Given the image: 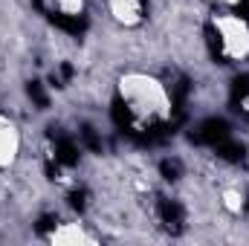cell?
Returning a JSON list of instances; mask_svg holds the SVG:
<instances>
[{
  "label": "cell",
  "instance_id": "obj_2",
  "mask_svg": "<svg viewBox=\"0 0 249 246\" xmlns=\"http://www.w3.org/2000/svg\"><path fill=\"white\" fill-rule=\"evenodd\" d=\"M209 26L214 32L217 50L226 61H247L249 58V20L232 9H214L209 18Z\"/></svg>",
  "mask_w": 249,
  "mask_h": 246
},
{
  "label": "cell",
  "instance_id": "obj_5",
  "mask_svg": "<svg viewBox=\"0 0 249 246\" xmlns=\"http://www.w3.org/2000/svg\"><path fill=\"white\" fill-rule=\"evenodd\" d=\"M47 241L55 246H90L99 244V238L78 220H70V223H58L55 229H50Z\"/></svg>",
  "mask_w": 249,
  "mask_h": 246
},
{
  "label": "cell",
  "instance_id": "obj_1",
  "mask_svg": "<svg viewBox=\"0 0 249 246\" xmlns=\"http://www.w3.org/2000/svg\"><path fill=\"white\" fill-rule=\"evenodd\" d=\"M116 99L136 127H160L174 116L165 81L145 70H127L116 78Z\"/></svg>",
  "mask_w": 249,
  "mask_h": 246
},
{
  "label": "cell",
  "instance_id": "obj_7",
  "mask_svg": "<svg viewBox=\"0 0 249 246\" xmlns=\"http://www.w3.org/2000/svg\"><path fill=\"white\" fill-rule=\"evenodd\" d=\"M53 6H55V12L64 15V18H78V15H84L87 0H53Z\"/></svg>",
  "mask_w": 249,
  "mask_h": 246
},
{
  "label": "cell",
  "instance_id": "obj_8",
  "mask_svg": "<svg viewBox=\"0 0 249 246\" xmlns=\"http://www.w3.org/2000/svg\"><path fill=\"white\" fill-rule=\"evenodd\" d=\"M203 3H209V6H214V9H235V6H241L244 0H203Z\"/></svg>",
  "mask_w": 249,
  "mask_h": 246
},
{
  "label": "cell",
  "instance_id": "obj_6",
  "mask_svg": "<svg viewBox=\"0 0 249 246\" xmlns=\"http://www.w3.org/2000/svg\"><path fill=\"white\" fill-rule=\"evenodd\" d=\"M220 206L226 209V214H244L247 209V194L238 188V185H223L220 188Z\"/></svg>",
  "mask_w": 249,
  "mask_h": 246
},
{
  "label": "cell",
  "instance_id": "obj_3",
  "mask_svg": "<svg viewBox=\"0 0 249 246\" xmlns=\"http://www.w3.org/2000/svg\"><path fill=\"white\" fill-rule=\"evenodd\" d=\"M20 151H23L20 124L12 116L0 113V171H12L20 159Z\"/></svg>",
  "mask_w": 249,
  "mask_h": 246
},
{
  "label": "cell",
  "instance_id": "obj_4",
  "mask_svg": "<svg viewBox=\"0 0 249 246\" xmlns=\"http://www.w3.org/2000/svg\"><path fill=\"white\" fill-rule=\"evenodd\" d=\"M105 9L122 29H136L145 23V0H105Z\"/></svg>",
  "mask_w": 249,
  "mask_h": 246
}]
</instances>
